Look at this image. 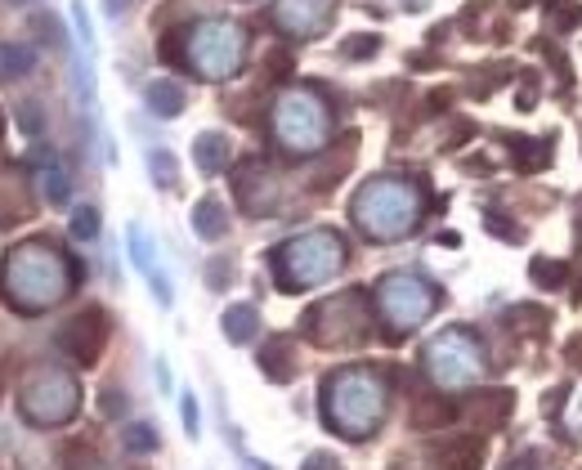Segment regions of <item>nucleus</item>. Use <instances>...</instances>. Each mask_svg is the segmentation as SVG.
Masks as SVG:
<instances>
[{"mask_svg": "<svg viewBox=\"0 0 582 470\" xmlns=\"http://www.w3.org/2000/svg\"><path fill=\"white\" fill-rule=\"evenodd\" d=\"M81 269L54 252L50 243H28L19 252H10V260L0 265V283L10 287V300L23 309V314H41L50 305H59L72 287H76Z\"/></svg>", "mask_w": 582, "mask_h": 470, "instance_id": "1", "label": "nucleus"}, {"mask_svg": "<svg viewBox=\"0 0 582 470\" xmlns=\"http://www.w3.org/2000/svg\"><path fill=\"white\" fill-rule=\"evenodd\" d=\"M390 408V386L372 368H340L323 381V421L345 439H368Z\"/></svg>", "mask_w": 582, "mask_h": 470, "instance_id": "2", "label": "nucleus"}, {"mask_svg": "<svg viewBox=\"0 0 582 470\" xmlns=\"http://www.w3.org/2000/svg\"><path fill=\"white\" fill-rule=\"evenodd\" d=\"M421 211H426V197L412 180H399V175H377L368 180L359 193H355V224L368 233L372 243H399L421 224Z\"/></svg>", "mask_w": 582, "mask_h": 470, "instance_id": "3", "label": "nucleus"}, {"mask_svg": "<svg viewBox=\"0 0 582 470\" xmlns=\"http://www.w3.org/2000/svg\"><path fill=\"white\" fill-rule=\"evenodd\" d=\"M349 252H345V238L331 228H309V233H296L287 238L278 252H274V278L278 287L287 292H305V287H318L327 278H336L345 269Z\"/></svg>", "mask_w": 582, "mask_h": 470, "instance_id": "4", "label": "nucleus"}, {"mask_svg": "<svg viewBox=\"0 0 582 470\" xmlns=\"http://www.w3.org/2000/svg\"><path fill=\"white\" fill-rule=\"evenodd\" d=\"M274 140L292 157L318 153L331 140V108H327V99L318 90H309V85L283 90L278 103H274Z\"/></svg>", "mask_w": 582, "mask_h": 470, "instance_id": "5", "label": "nucleus"}, {"mask_svg": "<svg viewBox=\"0 0 582 470\" xmlns=\"http://www.w3.org/2000/svg\"><path fill=\"white\" fill-rule=\"evenodd\" d=\"M247 59V32L233 19H202L184 32V68L202 81H228Z\"/></svg>", "mask_w": 582, "mask_h": 470, "instance_id": "6", "label": "nucleus"}, {"mask_svg": "<svg viewBox=\"0 0 582 470\" xmlns=\"http://www.w3.org/2000/svg\"><path fill=\"white\" fill-rule=\"evenodd\" d=\"M435 309H439V287L426 283V278L412 274V269H395V274H386V278L377 283V314L390 323L395 336L412 331V327L426 323Z\"/></svg>", "mask_w": 582, "mask_h": 470, "instance_id": "7", "label": "nucleus"}, {"mask_svg": "<svg viewBox=\"0 0 582 470\" xmlns=\"http://www.w3.org/2000/svg\"><path fill=\"white\" fill-rule=\"evenodd\" d=\"M426 372L435 386L443 390H461L484 377V345L466 331V327H448L426 345Z\"/></svg>", "mask_w": 582, "mask_h": 470, "instance_id": "8", "label": "nucleus"}, {"mask_svg": "<svg viewBox=\"0 0 582 470\" xmlns=\"http://www.w3.org/2000/svg\"><path fill=\"white\" fill-rule=\"evenodd\" d=\"M372 327L368 314V296L364 292H345V296H327L305 314V331L314 345L323 349H340V345H359Z\"/></svg>", "mask_w": 582, "mask_h": 470, "instance_id": "9", "label": "nucleus"}, {"mask_svg": "<svg viewBox=\"0 0 582 470\" xmlns=\"http://www.w3.org/2000/svg\"><path fill=\"white\" fill-rule=\"evenodd\" d=\"M19 408H23V417H28L32 426H63V421H72L76 408H81V386H76V377L63 372V368H41V372L23 386Z\"/></svg>", "mask_w": 582, "mask_h": 470, "instance_id": "10", "label": "nucleus"}, {"mask_svg": "<svg viewBox=\"0 0 582 470\" xmlns=\"http://www.w3.org/2000/svg\"><path fill=\"white\" fill-rule=\"evenodd\" d=\"M108 314L99 309V305H90V309H81L63 331H59V349L76 364V368H94L99 364V355H103V345H108Z\"/></svg>", "mask_w": 582, "mask_h": 470, "instance_id": "11", "label": "nucleus"}, {"mask_svg": "<svg viewBox=\"0 0 582 470\" xmlns=\"http://www.w3.org/2000/svg\"><path fill=\"white\" fill-rule=\"evenodd\" d=\"M274 23L287 37H318L331 23V0H278Z\"/></svg>", "mask_w": 582, "mask_h": 470, "instance_id": "12", "label": "nucleus"}, {"mask_svg": "<svg viewBox=\"0 0 582 470\" xmlns=\"http://www.w3.org/2000/svg\"><path fill=\"white\" fill-rule=\"evenodd\" d=\"M233 193H238V206L252 211V215H265L278 197V180L265 171V162H247L238 166V175H233Z\"/></svg>", "mask_w": 582, "mask_h": 470, "instance_id": "13", "label": "nucleus"}, {"mask_svg": "<svg viewBox=\"0 0 582 470\" xmlns=\"http://www.w3.org/2000/svg\"><path fill=\"white\" fill-rule=\"evenodd\" d=\"M484 457H489V443L484 435H452L435 448V466L439 470H484Z\"/></svg>", "mask_w": 582, "mask_h": 470, "instance_id": "14", "label": "nucleus"}, {"mask_svg": "<svg viewBox=\"0 0 582 470\" xmlns=\"http://www.w3.org/2000/svg\"><path fill=\"white\" fill-rule=\"evenodd\" d=\"M126 238H131V260H135V269L153 283V296H157L162 305H171V283H166V278L157 274V265H153V243H149V233H144L140 224H131Z\"/></svg>", "mask_w": 582, "mask_h": 470, "instance_id": "15", "label": "nucleus"}, {"mask_svg": "<svg viewBox=\"0 0 582 470\" xmlns=\"http://www.w3.org/2000/svg\"><path fill=\"white\" fill-rule=\"evenodd\" d=\"M261 372H265L269 381H278V386H287V381L296 377V345H292L287 336H274V340L261 349Z\"/></svg>", "mask_w": 582, "mask_h": 470, "instance_id": "16", "label": "nucleus"}, {"mask_svg": "<svg viewBox=\"0 0 582 470\" xmlns=\"http://www.w3.org/2000/svg\"><path fill=\"white\" fill-rule=\"evenodd\" d=\"M193 233L202 243H219L224 233H228V211L215 202V197H202L197 206H193Z\"/></svg>", "mask_w": 582, "mask_h": 470, "instance_id": "17", "label": "nucleus"}, {"mask_svg": "<svg viewBox=\"0 0 582 470\" xmlns=\"http://www.w3.org/2000/svg\"><path fill=\"white\" fill-rule=\"evenodd\" d=\"M193 162H197L202 175H219V171L228 166V140L215 135V131L197 135V140H193Z\"/></svg>", "mask_w": 582, "mask_h": 470, "instance_id": "18", "label": "nucleus"}, {"mask_svg": "<svg viewBox=\"0 0 582 470\" xmlns=\"http://www.w3.org/2000/svg\"><path fill=\"white\" fill-rule=\"evenodd\" d=\"M219 323H224V340L247 345L256 336V327H261V314H256V305H233V309H224Z\"/></svg>", "mask_w": 582, "mask_h": 470, "instance_id": "19", "label": "nucleus"}, {"mask_svg": "<svg viewBox=\"0 0 582 470\" xmlns=\"http://www.w3.org/2000/svg\"><path fill=\"white\" fill-rule=\"evenodd\" d=\"M511 408H515V395H511V390H493V395H476L471 417H476L480 426H502V421L511 417Z\"/></svg>", "mask_w": 582, "mask_h": 470, "instance_id": "20", "label": "nucleus"}, {"mask_svg": "<svg viewBox=\"0 0 582 470\" xmlns=\"http://www.w3.org/2000/svg\"><path fill=\"white\" fill-rule=\"evenodd\" d=\"M457 417L452 399H417L412 403V430H443Z\"/></svg>", "mask_w": 582, "mask_h": 470, "instance_id": "21", "label": "nucleus"}, {"mask_svg": "<svg viewBox=\"0 0 582 470\" xmlns=\"http://www.w3.org/2000/svg\"><path fill=\"white\" fill-rule=\"evenodd\" d=\"M511 157H515V171L524 175H538L551 166V140H511Z\"/></svg>", "mask_w": 582, "mask_h": 470, "instance_id": "22", "label": "nucleus"}, {"mask_svg": "<svg viewBox=\"0 0 582 470\" xmlns=\"http://www.w3.org/2000/svg\"><path fill=\"white\" fill-rule=\"evenodd\" d=\"M149 108H153L157 116H180V112H184V90L162 76V81L149 85Z\"/></svg>", "mask_w": 582, "mask_h": 470, "instance_id": "23", "label": "nucleus"}, {"mask_svg": "<svg viewBox=\"0 0 582 470\" xmlns=\"http://www.w3.org/2000/svg\"><path fill=\"white\" fill-rule=\"evenodd\" d=\"M37 180H41V188H45V197H50L54 206H63V202H68V193H72V188H68V175H63V166H59L54 157H50V166L41 162V175H37Z\"/></svg>", "mask_w": 582, "mask_h": 470, "instance_id": "24", "label": "nucleus"}, {"mask_svg": "<svg viewBox=\"0 0 582 470\" xmlns=\"http://www.w3.org/2000/svg\"><path fill=\"white\" fill-rule=\"evenodd\" d=\"M529 274H533V283H538L542 292H560V283L569 278V269H564L560 260H547V256H538V260L529 265Z\"/></svg>", "mask_w": 582, "mask_h": 470, "instance_id": "25", "label": "nucleus"}, {"mask_svg": "<svg viewBox=\"0 0 582 470\" xmlns=\"http://www.w3.org/2000/svg\"><path fill=\"white\" fill-rule=\"evenodd\" d=\"M547 14H551V28H560V32H573V28H582V6H573V0H547Z\"/></svg>", "mask_w": 582, "mask_h": 470, "instance_id": "26", "label": "nucleus"}, {"mask_svg": "<svg viewBox=\"0 0 582 470\" xmlns=\"http://www.w3.org/2000/svg\"><path fill=\"white\" fill-rule=\"evenodd\" d=\"M122 443H126L131 452H153V448H157V430H153L149 421H135V426H126Z\"/></svg>", "mask_w": 582, "mask_h": 470, "instance_id": "27", "label": "nucleus"}, {"mask_svg": "<svg viewBox=\"0 0 582 470\" xmlns=\"http://www.w3.org/2000/svg\"><path fill=\"white\" fill-rule=\"evenodd\" d=\"M72 238H76V243L99 238V211H94V206H76V215H72Z\"/></svg>", "mask_w": 582, "mask_h": 470, "instance_id": "28", "label": "nucleus"}, {"mask_svg": "<svg viewBox=\"0 0 582 470\" xmlns=\"http://www.w3.org/2000/svg\"><path fill=\"white\" fill-rule=\"evenodd\" d=\"M149 171H153L157 188H175V157H171V153L153 149V153H149Z\"/></svg>", "mask_w": 582, "mask_h": 470, "instance_id": "29", "label": "nucleus"}, {"mask_svg": "<svg viewBox=\"0 0 582 470\" xmlns=\"http://www.w3.org/2000/svg\"><path fill=\"white\" fill-rule=\"evenodd\" d=\"M377 50H381V41H377V37H349V41L340 45V54H345V59H372Z\"/></svg>", "mask_w": 582, "mask_h": 470, "instance_id": "30", "label": "nucleus"}, {"mask_svg": "<svg viewBox=\"0 0 582 470\" xmlns=\"http://www.w3.org/2000/svg\"><path fill=\"white\" fill-rule=\"evenodd\" d=\"M19 126H23L28 135H41V131H45V116H41V103H37V99H28V103L19 108Z\"/></svg>", "mask_w": 582, "mask_h": 470, "instance_id": "31", "label": "nucleus"}, {"mask_svg": "<svg viewBox=\"0 0 582 470\" xmlns=\"http://www.w3.org/2000/svg\"><path fill=\"white\" fill-rule=\"evenodd\" d=\"M265 68H269V76H292V68H296V59H292V50L287 45H278V50H269V59H265Z\"/></svg>", "mask_w": 582, "mask_h": 470, "instance_id": "32", "label": "nucleus"}, {"mask_svg": "<svg viewBox=\"0 0 582 470\" xmlns=\"http://www.w3.org/2000/svg\"><path fill=\"white\" fill-rule=\"evenodd\" d=\"M484 228H493L498 238H507V243H520V228H511V224H507V215H498V211H489V215H484Z\"/></svg>", "mask_w": 582, "mask_h": 470, "instance_id": "33", "label": "nucleus"}, {"mask_svg": "<svg viewBox=\"0 0 582 470\" xmlns=\"http://www.w3.org/2000/svg\"><path fill=\"white\" fill-rule=\"evenodd\" d=\"M180 417H184V430H188V439H197V430H202V417H197V399H193V395H184V408H180Z\"/></svg>", "mask_w": 582, "mask_h": 470, "instance_id": "34", "label": "nucleus"}, {"mask_svg": "<svg viewBox=\"0 0 582 470\" xmlns=\"http://www.w3.org/2000/svg\"><path fill=\"white\" fill-rule=\"evenodd\" d=\"M300 470H340V461H336V457H331V452H309V457H305V466H300Z\"/></svg>", "mask_w": 582, "mask_h": 470, "instance_id": "35", "label": "nucleus"}, {"mask_svg": "<svg viewBox=\"0 0 582 470\" xmlns=\"http://www.w3.org/2000/svg\"><path fill=\"white\" fill-rule=\"evenodd\" d=\"M28 63H32V54H28V50H6V68H14V72H19V68H28Z\"/></svg>", "mask_w": 582, "mask_h": 470, "instance_id": "36", "label": "nucleus"}, {"mask_svg": "<svg viewBox=\"0 0 582 470\" xmlns=\"http://www.w3.org/2000/svg\"><path fill=\"white\" fill-rule=\"evenodd\" d=\"M228 274H233V269H228L224 260H215V265H211V287H224V283H228Z\"/></svg>", "mask_w": 582, "mask_h": 470, "instance_id": "37", "label": "nucleus"}, {"mask_svg": "<svg viewBox=\"0 0 582 470\" xmlns=\"http://www.w3.org/2000/svg\"><path fill=\"white\" fill-rule=\"evenodd\" d=\"M72 470H112L108 461H99V457H90V466H72Z\"/></svg>", "mask_w": 582, "mask_h": 470, "instance_id": "38", "label": "nucleus"}, {"mask_svg": "<svg viewBox=\"0 0 582 470\" xmlns=\"http://www.w3.org/2000/svg\"><path fill=\"white\" fill-rule=\"evenodd\" d=\"M0 135H6V116H0Z\"/></svg>", "mask_w": 582, "mask_h": 470, "instance_id": "39", "label": "nucleus"}, {"mask_svg": "<svg viewBox=\"0 0 582 470\" xmlns=\"http://www.w3.org/2000/svg\"><path fill=\"white\" fill-rule=\"evenodd\" d=\"M0 395H6V377H0Z\"/></svg>", "mask_w": 582, "mask_h": 470, "instance_id": "40", "label": "nucleus"}, {"mask_svg": "<svg viewBox=\"0 0 582 470\" xmlns=\"http://www.w3.org/2000/svg\"><path fill=\"white\" fill-rule=\"evenodd\" d=\"M515 6H520V10H524V6H529V0H515Z\"/></svg>", "mask_w": 582, "mask_h": 470, "instance_id": "41", "label": "nucleus"}]
</instances>
